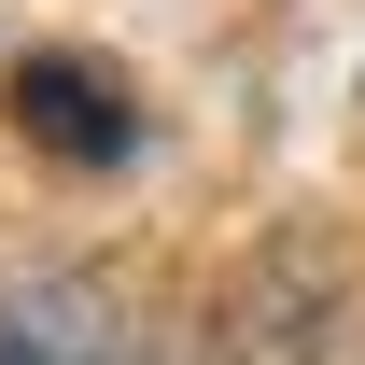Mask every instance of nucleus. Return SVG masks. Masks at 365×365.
<instances>
[{
	"label": "nucleus",
	"mask_w": 365,
	"mask_h": 365,
	"mask_svg": "<svg viewBox=\"0 0 365 365\" xmlns=\"http://www.w3.org/2000/svg\"><path fill=\"white\" fill-rule=\"evenodd\" d=\"M14 127L71 169H113L140 140V113H127V71H98V56H14Z\"/></svg>",
	"instance_id": "obj_2"
},
{
	"label": "nucleus",
	"mask_w": 365,
	"mask_h": 365,
	"mask_svg": "<svg viewBox=\"0 0 365 365\" xmlns=\"http://www.w3.org/2000/svg\"><path fill=\"white\" fill-rule=\"evenodd\" d=\"M323 337H337V295H323L309 239L253 253L239 295H225V365H323Z\"/></svg>",
	"instance_id": "obj_3"
},
{
	"label": "nucleus",
	"mask_w": 365,
	"mask_h": 365,
	"mask_svg": "<svg viewBox=\"0 0 365 365\" xmlns=\"http://www.w3.org/2000/svg\"><path fill=\"white\" fill-rule=\"evenodd\" d=\"M0 365H155V323L113 267H29L0 295Z\"/></svg>",
	"instance_id": "obj_1"
}]
</instances>
